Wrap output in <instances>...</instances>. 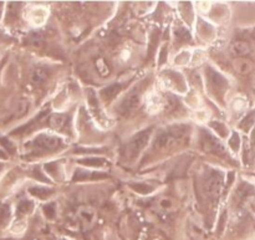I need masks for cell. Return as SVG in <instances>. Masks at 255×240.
<instances>
[{"instance_id":"30bf717a","label":"cell","mask_w":255,"mask_h":240,"mask_svg":"<svg viewBox=\"0 0 255 240\" xmlns=\"http://www.w3.org/2000/svg\"><path fill=\"white\" fill-rule=\"evenodd\" d=\"M157 204L164 212H173L176 209V202L172 198H168V197H162V198H159Z\"/></svg>"},{"instance_id":"4fadbf2b","label":"cell","mask_w":255,"mask_h":240,"mask_svg":"<svg viewBox=\"0 0 255 240\" xmlns=\"http://www.w3.org/2000/svg\"><path fill=\"white\" fill-rule=\"evenodd\" d=\"M131 188L133 189L134 192H137V193H141V194L151 193V192L153 191V187L148 186V184H144V183L131 184Z\"/></svg>"},{"instance_id":"ffe728a7","label":"cell","mask_w":255,"mask_h":240,"mask_svg":"<svg viewBox=\"0 0 255 240\" xmlns=\"http://www.w3.org/2000/svg\"><path fill=\"white\" fill-rule=\"evenodd\" d=\"M213 127H214V128L217 129V131H219V133H221V136H222V137L226 136V127H224L223 124L218 123V126H216V124L213 123Z\"/></svg>"},{"instance_id":"9a60e30c","label":"cell","mask_w":255,"mask_h":240,"mask_svg":"<svg viewBox=\"0 0 255 240\" xmlns=\"http://www.w3.org/2000/svg\"><path fill=\"white\" fill-rule=\"evenodd\" d=\"M31 193L34 196L39 197V198H46L47 196L51 194V191L46 188H39V187H35V188H31Z\"/></svg>"},{"instance_id":"8fae6325","label":"cell","mask_w":255,"mask_h":240,"mask_svg":"<svg viewBox=\"0 0 255 240\" xmlns=\"http://www.w3.org/2000/svg\"><path fill=\"white\" fill-rule=\"evenodd\" d=\"M120 89H121V86H120L119 84H114L111 85V86L106 87V89H104L101 91L102 99L106 100V101H110V100H112L115 96H116L117 92L120 91Z\"/></svg>"},{"instance_id":"9c48e42d","label":"cell","mask_w":255,"mask_h":240,"mask_svg":"<svg viewBox=\"0 0 255 240\" xmlns=\"http://www.w3.org/2000/svg\"><path fill=\"white\" fill-rule=\"evenodd\" d=\"M233 66L234 69H236V71H238L239 74H248V72H251L252 69H253V64H252L251 61H248V60L244 59L236 60Z\"/></svg>"},{"instance_id":"52a82bcc","label":"cell","mask_w":255,"mask_h":240,"mask_svg":"<svg viewBox=\"0 0 255 240\" xmlns=\"http://www.w3.org/2000/svg\"><path fill=\"white\" fill-rule=\"evenodd\" d=\"M231 50L236 56L242 57L246 56V55H248L251 52V45L247 41H236L232 44Z\"/></svg>"},{"instance_id":"7c38bea8","label":"cell","mask_w":255,"mask_h":240,"mask_svg":"<svg viewBox=\"0 0 255 240\" xmlns=\"http://www.w3.org/2000/svg\"><path fill=\"white\" fill-rule=\"evenodd\" d=\"M46 77H47L46 70L42 69V67H39V69H35L34 72H32L31 81L36 85L41 84V82H44L45 80H46Z\"/></svg>"},{"instance_id":"603a6c76","label":"cell","mask_w":255,"mask_h":240,"mask_svg":"<svg viewBox=\"0 0 255 240\" xmlns=\"http://www.w3.org/2000/svg\"><path fill=\"white\" fill-rule=\"evenodd\" d=\"M1 167H2V166H1V164H0V168H1Z\"/></svg>"},{"instance_id":"5bb4252c","label":"cell","mask_w":255,"mask_h":240,"mask_svg":"<svg viewBox=\"0 0 255 240\" xmlns=\"http://www.w3.org/2000/svg\"><path fill=\"white\" fill-rule=\"evenodd\" d=\"M32 208H34V204H32L31 202L24 201L19 204V207H17V212H20L21 214H26L29 213V212H31Z\"/></svg>"},{"instance_id":"2e32d148","label":"cell","mask_w":255,"mask_h":240,"mask_svg":"<svg viewBox=\"0 0 255 240\" xmlns=\"http://www.w3.org/2000/svg\"><path fill=\"white\" fill-rule=\"evenodd\" d=\"M105 159L101 158H87V159H81L80 163H84L87 164V166H95V167H99V166H104L105 164Z\"/></svg>"},{"instance_id":"d6986e66","label":"cell","mask_w":255,"mask_h":240,"mask_svg":"<svg viewBox=\"0 0 255 240\" xmlns=\"http://www.w3.org/2000/svg\"><path fill=\"white\" fill-rule=\"evenodd\" d=\"M229 146H231L234 151H237V149H238V147H239V136L238 134L233 133L231 141H229Z\"/></svg>"},{"instance_id":"44dd1931","label":"cell","mask_w":255,"mask_h":240,"mask_svg":"<svg viewBox=\"0 0 255 240\" xmlns=\"http://www.w3.org/2000/svg\"><path fill=\"white\" fill-rule=\"evenodd\" d=\"M162 54H161V64H163V60H164V56H166V46L162 49Z\"/></svg>"},{"instance_id":"6da1fadb","label":"cell","mask_w":255,"mask_h":240,"mask_svg":"<svg viewBox=\"0 0 255 240\" xmlns=\"http://www.w3.org/2000/svg\"><path fill=\"white\" fill-rule=\"evenodd\" d=\"M151 128L143 129L129 141V143L126 146V149H125V154H126L127 158H134L141 153V151L147 146L149 138H151Z\"/></svg>"},{"instance_id":"7402d4cb","label":"cell","mask_w":255,"mask_h":240,"mask_svg":"<svg viewBox=\"0 0 255 240\" xmlns=\"http://www.w3.org/2000/svg\"><path fill=\"white\" fill-rule=\"evenodd\" d=\"M253 142H254V144H255V131L253 132Z\"/></svg>"},{"instance_id":"277c9868","label":"cell","mask_w":255,"mask_h":240,"mask_svg":"<svg viewBox=\"0 0 255 240\" xmlns=\"http://www.w3.org/2000/svg\"><path fill=\"white\" fill-rule=\"evenodd\" d=\"M32 144L37 148L46 149V151H54V149L59 148L62 144V139L59 137L50 136V134H40L36 138L32 141Z\"/></svg>"},{"instance_id":"7a4b0ae2","label":"cell","mask_w":255,"mask_h":240,"mask_svg":"<svg viewBox=\"0 0 255 240\" xmlns=\"http://www.w3.org/2000/svg\"><path fill=\"white\" fill-rule=\"evenodd\" d=\"M201 144L203 151L208 152V153H216V154H226V148L222 144V142L217 138L216 136H213L209 132L203 131L202 132V137H201Z\"/></svg>"},{"instance_id":"5b68a950","label":"cell","mask_w":255,"mask_h":240,"mask_svg":"<svg viewBox=\"0 0 255 240\" xmlns=\"http://www.w3.org/2000/svg\"><path fill=\"white\" fill-rule=\"evenodd\" d=\"M139 105H141V94L137 91H132L121 102V105L119 106V111L120 114L126 115L128 112H132L138 109Z\"/></svg>"},{"instance_id":"e0dca14e","label":"cell","mask_w":255,"mask_h":240,"mask_svg":"<svg viewBox=\"0 0 255 240\" xmlns=\"http://www.w3.org/2000/svg\"><path fill=\"white\" fill-rule=\"evenodd\" d=\"M9 207L7 206H4V204H1L0 206V222H2L4 219H6L7 217H9Z\"/></svg>"},{"instance_id":"3957f363","label":"cell","mask_w":255,"mask_h":240,"mask_svg":"<svg viewBox=\"0 0 255 240\" xmlns=\"http://www.w3.org/2000/svg\"><path fill=\"white\" fill-rule=\"evenodd\" d=\"M77 218H79L84 231H89L96 224L97 212L92 207H80L77 211Z\"/></svg>"},{"instance_id":"ac0fdd59","label":"cell","mask_w":255,"mask_h":240,"mask_svg":"<svg viewBox=\"0 0 255 240\" xmlns=\"http://www.w3.org/2000/svg\"><path fill=\"white\" fill-rule=\"evenodd\" d=\"M44 212L49 218H52V217L55 216V206L52 203L46 204V206L44 207Z\"/></svg>"},{"instance_id":"ba28073f","label":"cell","mask_w":255,"mask_h":240,"mask_svg":"<svg viewBox=\"0 0 255 240\" xmlns=\"http://www.w3.org/2000/svg\"><path fill=\"white\" fill-rule=\"evenodd\" d=\"M67 123V116L66 115H61V114H57V115H52L50 117V126L52 127L56 131H61V129L65 128Z\"/></svg>"},{"instance_id":"8992f818","label":"cell","mask_w":255,"mask_h":240,"mask_svg":"<svg viewBox=\"0 0 255 240\" xmlns=\"http://www.w3.org/2000/svg\"><path fill=\"white\" fill-rule=\"evenodd\" d=\"M222 188H223V179L219 173H214L213 176H211V178L207 182V191L208 194L213 198L218 197L221 194Z\"/></svg>"}]
</instances>
